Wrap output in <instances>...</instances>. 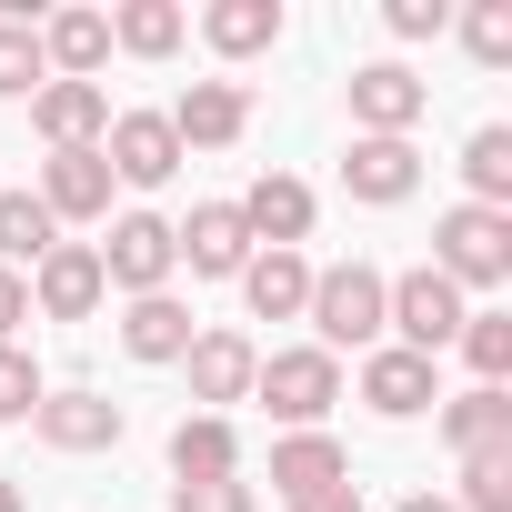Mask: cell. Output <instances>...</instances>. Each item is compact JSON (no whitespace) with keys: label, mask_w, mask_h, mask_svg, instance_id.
<instances>
[{"label":"cell","mask_w":512,"mask_h":512,"mask_svg":"<svg viewBox=\"0 0 512 512\" xmlns=\"http://www.w3.org/2000/svg\"><path fill=\"white\" fill-rule=\"evenodd\" d=\"M452 512H512V442L462 452V492H452Z\"/></svg>","instance_id":"obj_28"},{"label":"cell","mask_w":512,"mask_h":512,"mask_svg":"<svg viewBox=\"0 0 512 512\" xmlns=\"http://www.w3.org/2000/svg\"><path fill=\"white\" fill-rule=\"evenodd\" d=\"M41 412V362L21 342H0V422H31Z\"/></svg>","instance_id":"obj_32"},{"label":"cell","mask_w":512,"mask_h":512,"mask_svg":"<svg viewBox=\"0 0 512 512\" xmlns=\"http://www.w3.org/2000/svg\"><path fill=\"white\" fill-rule=\"evenodd\" d=\"M161 121H171L181 151H231V141L251 131V91H241V81H191Z\"/></svg>","instance_id":"obj_12"},{"label":"cell","mask_w":512,"mask_h":512,"mask_svg":"<svg viewBox=\"0 0 512 512\" xmlns=\"http://www.w3.org/2000/svg\"><path fill=\"white\" fill-rule=\"evenodd\" d=\"M31 432H41L51 452H111V442L131 432V412H121L111 392H41Z\"/></svg>","instance_id":"obj_14"},{"label":"cell","mask_w":512,"mask_h":512,"mask_svg":"<svg viewBox=\"0 0 512 512\" xmlns=\"http://www.w3.org/2000/svg\"><path fill=\"white\" fill-rule=\"evenodd\" d=\"M462 181H472L482 211H512V131H502V121H482V131L462 141Z\"/></svg>","instance_id":"obj_27"},{"label":"cell","mask_w":512,"mask_h":512,"mask_svg":"<svg viewBox=\"0 0 512 512\" xmlns=\"http://www.w3.org/2000/svg\"><path fill=\"white\" fill-rule=\"evenodd\" d=\"M452 342H462V362H472L482 382H502V372H512V312H472Z\"/></svg>","instance_id":"obj_30"},{"label":"cell","mask_w":512,"mask_h":512,"mask_svg":"<svg viewBox=\"0 0 512 512\" xmlns=\"http://www.w3.org/2000/svg\"><path fill=\"white\" fill-rule=\"evenodd\" d=\"M241 302H251V322H302L312 262H302V251H251V262H241Z\"/></svg>","instance_id":"obj_19"},{"label":"cell","mask_w":512,"mask_h":512,"mask_svg":"<svg viewBox=\"0 0 512 512\" xmlns=\"http://www.w3.org/2000/svg\"><path fill=\"white\" fill-rule=\"evenodd\" d=\"M231 211H241L251 251H302V241H312V191H302L292 171H262V181L231 201Z\"/></svg>","instance_id":"obj_15"},{"label":"cell","mask_w":512,"mask_h":512,"mask_svg":"<svg viewBox=\"0 0 512 512\" xmlns=\"http://www.w3.org/2000/svg\"><path fill=\"white\" fill-rule=\"evenodd\" d=\"M462 322H472V302H462L432 262H422V272H402V282H382V332H392L402 352H422V362H432V352H452V332H462Z\"/></svg>","instance_id":"obj_4"},{"label":"cell","mask_w":512,"mask_h":512,"mask_svg":"<svg viewBox=\"0 0 512 512\" xmlns=\"http://www.w3.org/2000/svg\"><path fill=\"white\" fill-rule=\"evenodd\" d=\"M91 251H101V282L131 292V302H141V292H171V272H181V251H171V221H161V211H121L111 241H91Z\"/></svg>","instance_id":"obj_5"},{"label":"cell","mask_w":512,"mask_h":512,"mask_svg":"<svg viewBox=\"0 0 512 512\" xmlns=\"http://www.w3.org/2000/svg\"><path fill=\"white\" fill-rule=\"evenodd\" d=\"M41 211L51 221H111V161L101 151H51L41 161Z\"/></svg>","instance_id":"obj_17"},{"label":"cell","mask_w":512,"mask_h":512,"mask_svg":"<svg viewBox=\"0 0 512 512\" xmlns=\"http://www.w3.org/2000/svg\"><path fill=\"white\" fill-rule=\"evenodd\" d=\"M101 302H111L101 251H91V241H51V251H41V272H31V312H41V322H91Z\"/></svg>","instance_id":"obj_7"},{"label":"cell","mask_w":512,"mask_h":512,"mask_svg":"<svg viewBox=\"0 0 512 512\" xmlns=\"http://www.w3.org/2000/svg\"><path fill=\"white\" fill-rule=\"evenodd\" d=\"M51 241H61V221L41 211V191H0V272H21V262L41 272Z\"/></svg>","instance_id":"obj_26"},{"label":"cell","mask_w":512,"mask_h":512,"mask_svg":"<svg viewBox=\"0 0 512 512\" xmlns=\"http://www.w3.org/2000/svg\"><path fill=\"white\" fill-rule=\"evenodd\" d=\"M382 21H392V41H442L452 0H382Z\"/></svg>","instance_id":"obj_33"},{"label":"cell","mask_w":512,"mask_h":512,"mask_svg":"<svg viewBox=\"0 0 512 512\" xmlns=\"http://www.w3.org/2000/svg\"><path fill=\"white\" fill-rule=\"evenodd\" d=\"M31 131H41L51 151H101L111 91H101V81H41V91H31Z\"/></svg>","instance_id":"obj_11"},{"label":"cell","mask_w":512,"mask_h":512,"mask_svg":"<svg viewBox=\"0 0 512 512\" xmlns=\"http://www.w3.org/2000/svg\"><path fill=\"white\" fill-rule=\"evenodd\" d=\"M432 272L452 292H502L512 282V211H482V201H452L432 221Z\"/></svg>","instance_id":"obj_1"},{"label":"cell","mask_w":512,"mask_h":512,"mask_svg":"<svg viewBox=\"0 0 512 512\" xmlns=\"http://www.w3.org/2000/svg\"><path fill=\"white\" fill-rule=\"evenodd\" d=\"M181 372H191V402H201V412H231V402H251L262 352H251V332H191Z\"/></svg>","instance_id":"obj_10"},{"label":"cell","mask_w":512,"mask_h":512,"mask_svg":"<svg viewBox=\"0 0 512 512\" xmlns=\"http://www.w3.org/2000/svg\"><path fill=\"white\" fill-rule=\"evenodd\" d=\"M171 512H262L251 482H171Z\"/></svg>","instance_id":"obj_34"},{"label":"cell","mask_w":512,"mask_h":512,"mask_svg":"<svg viewBox=\"0 0 512 512\" xmlns=\"http://www.w3.org/2000/svg\"><path fill=\"white\" fill-rule=\"evenodd\" d=\"M292 512H362V482H332V492H312V502H292Z\"/></svg>","instance_id":"obj_36"},{"label":"cell","mask_w":512,"mask_h":512,"mask_svg":"<svg viewBox=\"0 0 512 512\" xmlns=\"http://www.w3.org/2000/svg\"><path fill=\"white\" fill-rule=\"evenodd\" d=\"M442 442H452V452H492V442H512V392H502V382L452 392V402H442Z\"/></svg>","instance_id":"obj_24"},{"label":"cell","mask_w":512,"mask_h":512,"mask_svg":"<svg viewBox=\"0 0 512 512\" xmlns=\"http://www.w3.org/2000/svg\"><path fill=\"white\" fill-rule=\"evenodd\" d=\"M201 41H211L221 61H262V51L282 41V0H211V11H201Z\"/></svg>","instance_id":"obj_22"},{"label":"cell","mask_w":512,"mask_h":512,"mask_svg":"<svg viewBox=\"0 0 512 512\" xmlns=\"http://www.w3.org/2000/svg\"><path fill=\"white\" fill-rule=\"evenodd\" d=\"M41 61H51V81H91L111 61V11H51L41 21Z\"/></svg>","instance_id":"obj_21"},{"label":"cell","mask_w":512,"mask_h":512,"mask_svg":"<svg viewBox=\"0 0 512 512\" xmlns=\"http://www.w3.org/2000/svg\"><path fill=\"white\" fill-rule=\"evenodd\" d=\"M0 512H21V482H11V472H0Z\"/></svg>","instance_id":"obj_38"},{"label":"cell","mask_w":512,"mask_h":512,"mask_svg":"<svg viewBox=\"0 0 512 512\" xmlns=\"http://www.w3.org/2000/svg\"><path fill=\"white\" fill-rule=\"evenodd\" d=\"M171 251L191 262V282H241L251 231H241V211H231V201H191V221H171Z\"/></svg>","instance_id":"obj_9"},{"label":"cell","mask_w":512,"mask_h":512,"mask_svg":"<svg viewBox=\"0 0 512 512\" xmlns=\"http://www.w3.org/2000/svg\"><path fill=\"white\" fill-rule=\"evenodd\" d=\"M342 191H352L362 211H392V201L422 191V151H412V141H362V131H352V151H342Z\"/></svg>","instance_id":"obj_16"},{"label":"cell","mask_w":512,"mask_h":512,"mask_svg":"<svg viewBox=\"0 0 512 512\" xmlns=\"http://www.w3.org/2000/svg\"><path fill=\"white\" fill-rule=\"evenodd\" d=\"M121 352H131V362H181V352H191V302L141 292V302L121 312Z\"/></svg>","instance_id":"obj_23"},{"label":"cell","mask_w":512,"mask_h":512,"mask_svg":"<svg viewBox=\"0 0 512 512\" xmlns=\"http://www.w3.org/2000/svg\"><path fill=\"white\" fill-rule=\"evenodd\" d=\"M101 161H111V181H131V191H161L191 151L171 141V121L161 111H111V131H101Z\"/></svg>","instance_id":"obj_8"},{"label":"cell","mask_w":512,"mask_h":512,"mask_svg":"<svg viewBox=\"0 0 512 512\" xmlns=\"http://www.w3.org/2000/svg\"><path fill=\"white\" fill-rule=\"evenodd\" d=\"M251 402H272L282 432H322V412L342 402V362L322 342H292V352H262V372H251Z\"/></svg>","instance_id":"obj_2"},{"label":"cell","mask_w":512,"mask_h":512,"mask_svg":"<svg viewBox=\"0 0 512 512\" xmlns=\"http://www.w3.org/2000/svg\"><path fill=\"white\" fill-rule=\"evenodd\" d=\"M462 51H472L482 71L512 61V0H472V11H462Z\"/></svg>","instance_id":"obj_31"},{"label":"cell","mask_w":512,"mask_h":512,"mask_svg":"<svg viewBox=\"0 0 512 512\" xmlns=\"http://www.w3.org/2000/svg\"><path fill=\"white\" fill-rule=\"evenodd\" d=\"M362 402H372L382 422H422V412L442 402V382H432V362H422V352L372 342V352H362Z\"/></svg>","instance_id":"obj_13"},{"label":"cell","mask_w":512,"mask_h":512,"mask_svg":"<svg viewBox=\"0 0 512 512\" xmlns=\"http://www.w3.org/2000/svg\"><path fill=\"white\" fill-rule=\"evenodd\" d=\"M171 482H241V432H231V412H181V432H171Z\"/></svg>","instance_id":"obj_18"},{"label":"cell","mask_w":512,"mask_h":512,"mask_svg":"<svg viewBox=\"0 0 512 512\" xmlns=\"http://www.w3.org/2000/svg\"><path fill=\"white\" fill-rule=\"evenodd\" d=\"M422 111H432V81L412 61H362L352 71V131L362 141H412Z\"/></svg>","instance_id":"obj_6"},{"label":"cell","mask_w":512,"mask_h":512,"mask_svg":"<svg viewBox=\"0 0 512 512\" xmlns=\"http://www.w3.org/2000/svg\"><path fill=\"white\" fill-rule=\"evenodd\" d=\"M51 81V61H41V21H0V101H31Z\"/></svg>","instance_id":"obj_29"},{"label":"cell","mask_w":512,"mask_h":512,"mask_svg":"<svg viewBox=\"0 0 512 512\" xmlns=\"http://www.w3.org/2000/svg\"><path fill=\"white\" fill-rule=\"evenodd\" d=\"M181 31H191L181 0H121V11H111V51H131V61H171Z\"/></svg>","instance_id":"obj_25"},{"label":"cell","mask_w":512,"mask_h":512,"mask_svg":"<svg viewBox=\"0 0 512 512\" xmlns=\"http://www.w3.org/2000/svg\"><path fill=\"white\" fill-rule=\"evenodd\" d=\"M302 322L322 332L332 362H342V352H372V342H382V272H372V262H332V272H312Z\"/></svg>","instance_id":"obj_3"},{"label":"cell","mask_w":512,"mask_h":512,"mask_svg":"<svg viewBox=\"0 0 512 512\" xmlns=\"http://www.w3.org/2000/svg\"><path fill=\"white\" fill-rule=\"evenodd\" d=\"M402 512H452V492H412V502H402Z\"/></svg>","instance_id":"obj_37"},{"label":"cell","mask_w":512,"mask_h":512,"mask_svg":"<svg viewBox=\"0 0 512 512\" xmlns=\"http://www.w3.org/2000/svg\"><path fill=\"white\" fill-rule=\"evenodd\" d=\"M21 322H31V282H21V272H0V342H11Z\"/></svg>","instance_id":"obj_35"},{"label":"cell","mask_w":512,"mask_h":512,"mask_svg":"<svg viewBox=\"0 0 512 512\" xmlns=\"http://www.w3.org/2000/svg\"><path fill=\"white\" fill-rule=\"evenodd\" d=\"M332 482H352V462H342L332 432H282V442H272V492H282V502H312V492H332Z\"/></svg>","instance_id":"obj_20"}]
</instances>
